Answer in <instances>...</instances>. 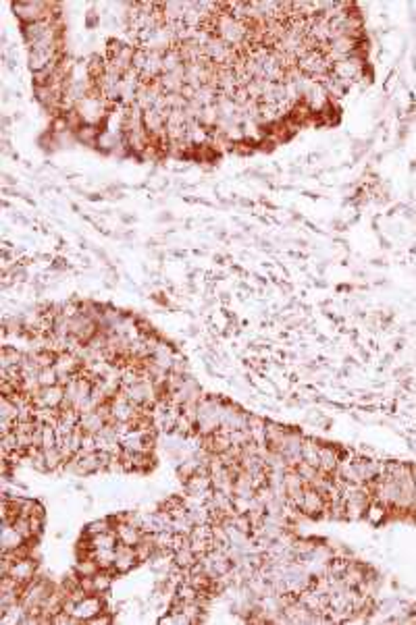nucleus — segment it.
Masks as SVG:
<instances>
[{
  "label": "nucleus",
  "instance_id": "1",
  "mask_svg": "<svg viewBox=\"0 0 416 625\" xmlns=\"http://www.w3.org/2000/svg\"><path fill=\"white\" fill-rule=\"evenodd\" d=\"M11 9H13L15 17L21 21V25L50 21V19L61 17V5H56V3H40V0H34V3H13Z\"/></svg>",
  "mask_w": 416,
  "mask_h": 625
},
{
  "label": "nucleus",
  "instance_id": "2",
  "mask_svg": "<svg viewBox=\"0 0 416 625\" xmlns=\"http://www.w3.org/2000/svg\"><path fill=\"white\" fill-rule=\"evenodd\" d=\"M104 611H107V594H87V596H83L81 600H77L73 604L71 615L79 623H87L90 619L98 617Z\"/></svg>",
  "mask_w": 416,
  "mask_h": 625
},
{
  "label": "nucleus",
  "instance_id": "3",
  "mask_svg": "<svg viewBox=\"0 0 416 625\" xmlns=\"http://www.w3.org/2000/svg\"><path fill=\"white\" fill-rule=\"evenodd\" d=\"M364 71H366V59H362V56L344 59V61L335 63L333 69H331V73H333L337 79H342V81H346V83H350V85H354L358 79H362V77H364Z\"/></svg>",
  "mask_w": 416,
  "mask_h": 625
},
{
  "label": "nucleus",
  "instance_id": "4",
  "mask_svg": "<svg viewBox=\"0 0 416 625\" xmlns=\"http://www.w3.org/2000/svg\"><path fill=\"white\" fill-rule=\"evenodd\" d=\"M115 534H117V540H119V544H123V547H138L142 540H144V536H146V532L136 524V522H132L127 516L125 518H117V526H115Z\"/></svg>",
  "mask_w": 416,
  "mask_h": 625
},
{
  "label": "nucleus",
  "instance_id": "5",
  "mask_svg": "<svg viewBox=\"0 0 416 625\" xmlns=\"http://www.w3.org/2000/svg\"><path fill=\"white\" fill-rule=\"evenodd\" d=\"M111 422V407L109 403L100 405L98 410H92V412H85L81 414V420H79V428L87 434H98L104 426Z\"/></svg>",
  "mask_w": 416,
  "mask_h": 625
},
{
  "label": "nucleus",
  "instance_id": "6",
  "mask_svg": "<svg viewBox=\"0 0 416 625\" xmlns=\"http://www.w3.org/2000/svg\"><path fill=\"white\" fill-rule=\"evenodd\" d=\"M325 511H327V501H325L323 492H319L315 486H306L300 513H304L308 518H321V516H325Z\"/></svg>",
  "mask_w": 416,
  "mask_h": 625
},
{
  "label": "nucleus",
  "instance_id": "7",
  "mask_svg": "<svg viewBox=\"0 0 416 625\" xmlns=\"http://www.w3.org/2000/svg\"><path fill=\"white\" fill-rule=\"evenodd\" d=\"M346 449L337 447V445H329V443H321L319 449V472L325 476H333L337 472V465L344 457Z\"/></svg>",
  "mask_w": 416,
  "mask_h": 625
},
{
  "label": "nucleus",
  "instance_id": "8",
  "mask_svg": "<svg viewBox=\"0 0 416 625\" xmlns=\"http://www.w3.org/2000/svg\"><path fill=\"white\" fill-rule=\"evenodd\" d=\"M38 563H36V559L32 557V555H25V557H19L13 565H11V569H9V573H5V575H11L13 580H17L19 584H30V582H34L38 575Z\"/></svg>",
  "mask_w": 416,
  "mask_h": 625
},
{
  "label": "nucleus",
  "instance_id": "9",
  "mask_svg": "<svg viewBox=\"0 0 416 625\" xmlns=\"http://www.w3.org/2000/svg\"><path fill=\"white\" fill-rule=\"evenodd\" d=\"M32 399H34L36 407H54V410H59L65 401V387L63 385L42 387Z\"/></svg>",
  "mask_w": 416,
  "mask_h": 625
},
{
  "label": "nucleus",
  "instance_id": "10",
  "mask_svg": "<svg viewBox=\"0 0 416 625\" xmlns=\"http://www.w3.org/2000/svg\"><path fill=\"white\" fill-rule=\"evenodd\" d=\"M138 563H140V559H138V555H136V549H132V547H123V544H119V547H117L115 565H113V571H115L117 575L132 571V569H134Z\"/></svg>",
  "mask_w": 416,
  "mask_h": 625
},
{
  "label": "nucleus",
  "instance_id": "11",
  "mask_svg": "<svg viewBox=\"0 0 416 625\" xmlns=\"http://www.w3.org/2000/svg\"><path fill=\"white\" fill-rule=\"evenodd\" d=\"M142 125L152 138H163L165 129H167V118L160 112H156L154 108H148L142 114Z\"/></svg>",
  "mask_w": 416,
  "mask_h": 625
},
{
  "label": "nucleus",
  "instance_id": "12",
  "mask_svg": "<svg viewBox=\"0 0 416 625\" xmlns=\"http://www.w3.org/2000/svg\"><path fill=\"white\" fill-rule=\"evenodd\" d=\"M3 551H21L30 544V540H25L11 524H3Z\"/></svg>",
  "mask_w": 416,
  "mask_h": 625
},
{
  "label": "nucleus",
  "instance_id": "13",
  "mask_svg": "<svg viewBox=\"0 0 416 625\" xmlns=\"http://www.w3.org/2000/svg\"><path fill=\"white\" fill-rule=\"evenodd\" d=\"M319 449H321V441L312 438V436H304V443H302V461L319 467Z\"/></svg>",
  "mask_w": 416,
  "mask_h": 625
},
{
  "label": "nucleus",
  "instance_id": "14",
  "mask_svg": "<svg viewBox=\"0 0 416 625\" xmlns=\"http://www.w3.org/2000/svg\"><path fill=\"white\" fill-rule=\"evenodd\" d=\"M185 65V61H183V56H181V50H179V46H173V48H169L165 54H163V73H175L179 67H183Z\"/></svg>",
  "mask_w": 416,
  "mask_h": 625
},
{
  "label": "nucleus",
  "instance_id": "15",
  "mask_svg": "<svg viewBox=\"0 0 416 625\" xmlns=\"http://www.w3.org/2000/svg\"><path fill=\"white\" fill-rule=\"evenodd\" d=\"M387 513H389V507L387 505H383L381 501H373L368 503V507H366V513H364V518L371 522V524H375V526H379V524H383V520L387 518Z\"/></svg>",
  "mask_w": 416,
  "mask_h": 625
},
{
  "label": "nucleus",
  "instance_id": "16",
  "mask_svg": "<svg viewBox=\"0 0 416 625\" xmlns=\"http://www.w3.org/2000/svg\"><path fill=\"white\" fill-rule=\"evenodd\" d=\"M115 526H117L115 518H102V520H96V522L87 524L85 534L92 536V534H102V532H115Z\"/></svg>",
  "mask_w": 416,
  "mask_h": 625
},
{
  "label": "nucleus",
  "instance_id": "17",
  "mask_svg": "<svg viewBox=\"0 0 416 625\" xmlns=\"http://www.w3.org/2000/svg\"><path fill=\"white\" fill-rule=\"evenodd\" d=\"M59 436H56V428L54 426H42L40 430V449H52L56 447Z\"/></svg>",
  "mask_w": 416,
  "mask_h": 625
},
{
  "label": "nucleus",
  "instance_id": "18",
  "mask_svg": "<svg viewBox=\"0 0 416 625\" xmlns=\"http://www.w3.org/2000/svg\"><path fill=\"white\" fill-rule=\"evenodd\" d=\"M40 385L42 387H52V385H59V372L54 370V366H50V368H44V370H40Z\"/></svg>",
  "mask_w": 416,
  "mask_h": 625
},
{
  "label": "nucleus",
  "instance_id": "19",
  "mask_svg": "<svg viewBox=\"0 0 416 625\" xmlns=\"http://www.w3.org/2000/svg\"><path fill=\"white\" fill-rule=\"evenodd\" d=\"M98 23H100V15H96V13H87V19H85L87 30H94Z\"/></svg>",
  "mask_w": 416,
  "mask_h": 625
},
{
  "label": "nucleus",
  "instance_id": "20",
  "mask_svg": "<svg viewBox=\"0 0 416 625\" xmlns=\"http://www.w3.org/2000/svg\"><path fill=\"white\" fill-rule=\"evenodd\" d=\"M158 220H160V222H165V220L169 222V220H173V214H171V212H163V216H158Z\"/></svg>",
  "mask_w": 416,
  "mask_h": 625
}]
</instances>
